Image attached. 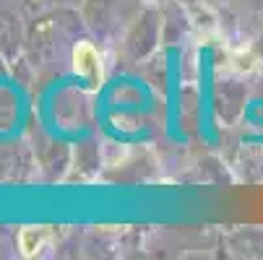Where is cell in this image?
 <instances>
[{
  "mask_svg": "<svg viewBox=\"0 0 263 260\" xmlns=\"http://www.w3.org/2000/svg\"><path fill=\"white\" fill-rule=\"evenodd\" d=\"M73 68L81 78H86L91 86H99L104 73H102V60L97 55V50L89 42H79L76 50H73Z\"/></svg>",
  "mask_w": 263,
  "mask_h": 260,
  "instance_id": "obj_1",
  "label": "cell"
},
{
  "mask_svg": "<svg viewBox=\"0 0 263 260\" xmlns=\"http://www.w3.org/2000/svg\"><path fill=\"white\" fill-rule=\"evenodd\" d=\"M42 242H45V232H42V229H34V227H26V229L21 232V237H18V247H21V252H24L26 257H31V255L40 252Z\"/></svg>",
  "mask_w": 263,
  "mask_h": 260,
  "instance_id": "obj_2",
  "label": "cell"
}]
</instances>
